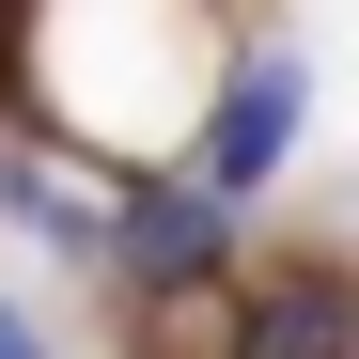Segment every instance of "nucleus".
I'll list each match as a JSON object with an SVG mask.
<instances>
[{"instance_id": "f03ea898", "label": "nucleus", "mask_w": 359, "mask_h": 359, "mask_svg": "<svg viewBox=\"0 0 359 359\" xmlns=\"http://www.w3.org/2000/svg\"><path fill=\"white\" fill-rule=\"evenodd\" d=\"M281 141H297V63H250V79L219 94V126H203V172H188V188L234 219V203H250L266 172H281Z\"/></svg>"}, {"instance_id": "7ed1b4c3", "label": "nucleus", "mask_w": 359, "mask_h": 359, "mask_svg": "<svg viewBox=\"0 0 359 359\" xmlns=\"http://www.w3.org/2000/svg\"><path fill=\"white\" fill-rule=\"evenodd\" d=\"M234 359H359V297L328 266H281L250 313H234Z\"/></svg>"}, {"instance_id": "20e7f679", "label": "nucleus", "mask_w": 359, "mask_h": 359, "mask_svg": "<svg viewBox=\"0 0 359 359\" xmlns=\"http://www.w3.org/2000/svg\"><path fill=\"white\" fill-rule=\"evenodd\" d=\"M0 359H47V344H32V313H0Z\"/></svg>"}, {"instance_id": "f257e3e1", "label": "nucleus", "mask_w": 359, "mask_h": 359, "mask_svg": "<svg viewBox=\"0 0 359 359\" xmlns=\"http://www.w3.org/2000/svg\"><path fill=\"white\" fill-rule=\"evenodd\" d=\"M94 250L126 266L141 297H188V281H219V250H234V234H219V203H203V188H126Z\"/></svg>"}]
</instances>
